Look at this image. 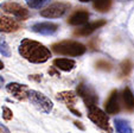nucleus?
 I'll use <instances>...</instances> for the list:
<instances>
[{
  "label": "nucleus",
  "instance_id": "1",
  "mask_svg": "<svg viewBox=\"0 0 134 133\" xmlns=\"http://www.w3.org/2000/svg\"><path fill=\"white\" fill-rule=\"evenodd\" d=\"M18 51L21 57H24L26 61L31 63H35V64L45 63L51 57L50 49L46 48L42 43L30 39V38H24L21 40Z\"/></svg>",
  "mask_w": 134,
  "mask_h": 133
},
{
  "label": "nucleus",
  "instance_id": "2",
  "mask_svg": "<svg viewBox=\"0 0 134 133\" xmlns=\"http://www.w3.org/2000/svg\"><path fill=\"white\" fill-rule=\"evenodd\" d=\"M51 48L53 52H56L57 55L72 56V57L83 55L87 50V48L82 43L75 42V40H63V42L53 44Z\"/></svg>",
  "mask_w": 134,
  "mask_h": 133
},
{
  "label": "nucleus",
  "instance_id": "3",
  "mask_svg": "<svg viewBox=\"0 0 134 133\" xmlns=\"http://www.w3.org/2000/svg\"><path fill=\"white\" fill-rule=\"evenodd\" d=\"M27 100L30 101L38 110H41L42 113L49 114L51 110L53 109V102L46 95L41 93V92L33 91V89L30 91L29 92Z\"/></svg>",
  "mask_w": 134,
  "mask_h": 133
},
{
  "label": "nucleus",
  "instance_id": "4",
  "mask_svg": "<svg viewBox=\"0 0 134 133\" xmlns=\"http://www.w3.org/2000/svg\"><path fill=\"white\" fill-rule=\"evenodd\" d=\"M0 10L3 13L6 14H11L14 15L17 19L19 20H26L30 17V12L26 7H24L23 5L15 3V1H4L3 4H0Z\"/></svg>",
  "mask_w": 134,
  "mask_h": 133
},
{
  "label": "nucleus",
  "instance_id": "5",
  "mask_svg": "<svg viewBox=\"0 0 134 133\" xmlns=\"http://www.w3.org/2000/svg\"><path fill=\"white\" fill-rule=\"evenodd\" d=\"M88 118L93 121L97 127L106 131L108 133H111V127L109 125V119L107 115V112H103L97 106H94L91 108H88Z\"/></svg>",
  "mask_w": 134,
  "mask_h": 133
},
{
  "label": "nucleus",
  "instance_id": "6",
  "mask_svg": "<svg viewBox=\"0 0 134 133\" xmlns=\"http://www.w3.org/2000/svg\"><path fill=\"white\" fill-rule=\"evenodd\" d=\"M76 93L80 98L83 100L84 105L87 106V108H91L94 106H96L99 102V96L95 93L93 88L88 84H84V83H80L77 86V89H76Z\"/></svg>",
  "mask_w": 134,
  "mask_h": 133
},
{
  "label": "nucleus",
  "instance_id": "7",
  "mask_svg": "<svg viewBox=\"0 0 134 133\" xmlns=\"http://www.w3.org/2000/svg\"><path fill=\"white\" fill-rule=\"evenodd\" d=\"M69 8H70V5L66 3H55L42 10L41 15L44 18H59L63 17L68 12Z\"/></svg>",
  "mask_w": 134,
  "mask_h": 133
},
{
  "label": "nucleus",
  "instance_id": "8",
  "mask_svg": "<svg viewBox=\"0 0 134 133\" xmlns=\"http://www.w3.org/2000/svg\"><path fill=\"white\" fill-rule=\"evenodd\" d=\"M6 91H7L8 94H11L17 100L25 101L27 100L30 89H29V87L26 84H21V83H18V82H11L8 84H6Z\"/></svg>",
  "mask_w": 134,
  "mask_h": 133
},
{
  "label": "nucleus",
  "instance_id": "9",
  "mask_svg": "<svg viewBox=\"0 0 134 133\" xmlns=\"http://www.w3.org/2000/svg\"><path fill=\"white\" fill-rule=\"evenodd\" d=\"M58 24L56 23H50V22H43V23H36L31 26V31L39 35L44 36H50L57 32L58 30Z\"/></svg>",
  "mask_w": 134,
  "mask_h": 133
},
{
  "label": "nucleus",
  "instance_id": "10",
  "mask_svg": "<svg viewBox=\"0 0 134 133\" xmlns=\"http://www.w3.org/2000/svg\"><path fill=\"white\" fill-rule=\"evenodd\" d=\"M20 29V25L15 19H12L11 17L0 13V32L12 33Z\"/></svg>",
  "mask_w": 134,
  "mask_h": 133
},
{
  "label": "nucleus",
  "instance_id": "11",
  "mask_svg": "<svg viewBox=\"0 0 134 133\" xmlns=\"http://www.w3.org/2000/svg\"><path fill=\"white\" fill-rule=\"evenodd\" d=\"M104 109L107 114H116L120 112V98L118 91H113L110 93L108 100L104 103Z\"/></svg>",
  "mask_w": 134,
  "mask_h": 133
},
{
  "label": "nucleus",
  "instance_id": "12",
  "mask_svg": "<svg viewBox=\"0 0 134 133\" xmlns=\"http://www.w3.org/2000/svg\"><path fill=\"white\" fill-rule=\"evenodd\" d=\"M103 25H106V20L101 19V20H96V22H93V23H88L86 25H83L81 29L75 31L76 36H83V37H87V36L91 35L93 32L97 30V29L102 28Z\"/></svg>",
  "mask_w": 134,
  "mask_h": 133
},
{
  "label": "nucleus",
  "instance_id": "13",
  "mask_svg": "<svg viewBox=\"0 0 134 133\" xmlns=\"http://www.w3.org/2000/svg\"><path fill=\"white\" fill-rule=\"evenodd\" d=\"M89 19V13L86 10H79L74 12L69 17L68 23L72 26H80V25H86L88 23Z\"/></svg>",
  "mask_w": 134,
  "mask_h": 133
},
{
  "label": "nucleus",
  "instance_id": "14",
  "mask_svg": "<svg viewBox=\"0 0 134 133\" xmlns=\"http://www.w3.org/2000/svg\"><path fill=\"white\" fill-rule=\"evenodd\" d=\"M57 100L64 102L65 105H68V107H71L72 105H75L77 102V95H76L75 92L72 91H64L61 93L57 94Z\"/></svg>",
  "mask_w": 134,
  "mask_h": 133
},
{
  "label": "nucleus",
  "instance_id": "15",
  "mask_svg": "<svg viewBox=\"0 0 134 133\" xmlns=\"http://www.w3.org/2000/svg\"><path fill=\"white\" fill-rule=\"evenodd\" d=\"M75 61L69 60V58H56L53 60V67L62 71H71L75 68Z\"/></svg>",
  "mask_w": 134,
  "mask_h": 133
},
{
  "label": "nucleus",
  "instance_id": "16",
  "mask_svg": "<svg viewBox=\"0 0 134 133\" xmlns=\"http://www.w3.org/2000/svg\"><path fill=\"white\" fill-rule=\"evenodd\" d=\"M122 101H124V106L126 108V110L133 112L134 110V95L128 87H126L124 89V92H122Z\"/></svg>",
  "mask_w": 134,
  "mask_h": 133
},
{
  "label": "nucleus",
  "instance_id": "17",
  "mask_svg": "<svg viewBox=\"0 0 134 133\" xmlns=\"http://www.w3.org/2000/svg\"><path fill=\"white\" fill-rule=\"evenodd\" d=\"M114 124H115V128H116L118 133H133V130H132L129 123L124 119H115Z\"/></svg>",
  "mask_w": 134,
  "mask_h": 133
},
{
  "label": "nucleus",
  "instance_id": "18",
  "mask_svg": "<svg viewBox=\"0 0 134 133\" xmlns=\"http://www.w3.org/2000/svg\"><path fill=\"white\" fill-rule=\"evenodd\" d=\"M111 6V0H94V8L97 12H108Z\"/></svg>",
  "mask_w": 134,
  "mask_h": 133
},
{
  "label": "nucleus",
  "instance_id": "19",
  "mask_svg": "<svg viewBox=\"0 0 134 133\" xmlns=\"http://www.w3.org/2000/svg\"><path fill=\"white\" fill-rule=\"evenodd\" d=\"M0 54L5 57H10L11 56V49L8 46V43L6 42V39L0 35Z\"/></svg>",
  "mask_w": 134,
  "mask_h": 133
},
{
  "label": "nucleus",
  "instance_id": "20",
  "mask_svg": "<svg viewBox=\"0 0 134 133\" xmlns=\"http://www.w3.org/2000/svg\"><path fill=\"white\" fill-rule=\"evenodd\" d=\"M29 7L31 8H42L50 1V0H25Z\"/></svg>",
  "mask_w": 134,
  "mask_h": 133
},
{
  "label": "nucleus",
  "instance_id": "21",
  "mask_svg": "<svg viewBox=\"0 0 134 133\" xmlns=\"http://www.w3.org/2000/svg\"><path fill=\"white\" fill-rule=\"evenodd\" d=\"M120 68H121V75L127 76L129 73H131L132 68H133V64H132V62L129 60H125L124 62L121 63Z\"/></svg>",
  "mask_w": 134,
  "mask_h": 133
},
{
  "label": "nucleus",
  "instance_id": "22",
  "mask_svg": "<svg viewBox=\"0 0 134 133\" xmlns=\"http://www.w3.org/2000/svg\"><path fill=\"white\" fill-rule=\"evenodd\" d=\"M96 68L100 69V70H104V71H109L111 70V64L109 62H107V61L104 60H100L96 62Z\"/></svg>",
  "mask_w": 134,
  "mask_h": 133
},
{
  "label": "nucleus",
  "instance_id": "23",
  "mask_svg": "<svg viewBox=\"0 0 134 133\" xmlns=\"http://www.w3.org/2000/svg\"><path fill=\"white\" fill-rule=\"evenodd\" d=\"M3 118H4V120H6V121L12 120V118H13V112L8 107H6V106L3 107Z\"/></svg>",
  "mask_w": 134,
  "mask_h": 133
},
{
  "label": "nucleus",
  "instance_id": "24",
  "mask_svg": "<svg viewBox=\"0 0 134 133\" xmlns=\"http://www.w3.org/2000/svg\"><path fill=\"white\" fill-rule=\"evenodd\" d=\"M49 74H50V75L56 76V77H59V76H61V74H59V71L57 70L56 67H51V68L49 69Z\"/></svg>",
  "mask_w": 134,
  "mask_h": 133
},
{
  "label": "nucleus",
  "instance_id": "25",
  "mask_svg": "<svg viewBox=\"0 0 134 133\" xmlns=\"http://www.w3.org/2000/svg\"><path fill=\"white\" fill-rule=\"evenodd\" d=\"M42 76H43L42 74H41V75H39V74H37V75H30V76H29V78H30V80L36 81V82H41L42 78H43Z\"/></svg>",
  "mask_w": 134,
  "mask_h": 133
},
{
  "label": "nucleus",
  "instance_id": "26",
  "mask_svg": "<svg viewBox=\"0 0 134 133\" xmlns=\"http://www.w3.org/2000/svg\"><path fill=\"white\" fill-rule=\"evenodd\" d=\"M0 133H11V132H10V130H8L5 125L0 124Z\"/></svg>",
  "mask_w": 134,
  "mask_h": 133
},
{
  "label": "nucleus",
  "instance_id": "27",
  "mask_svg": "<svg viewBox=\"0 0 134 133\" xmlns=\"http://www.w3.org/2000/svg\"><path fill=\"white\" fill-rule=\"evenodd\" d=\"M69 109H70V112L74 114V115H77V116H81V115H82V114L80 113V110L75 109V108H72V107H69Z\"/></svg>",
  "mask_w": 134,
  "mask_h": 133
},
{
  "label": "nucleus",
  "instance_id": "28",
  "mask_svg": "<svg viewBox=\"0 0 134 133\" xmlns=\"http://www.w3.org/2000/svg\"><path fill=\"white\" fill-rule=\"evenodd\" d=\"M74 124H75V126H76V127H79L80 130L84 131V126L82 125V123H80V121H75V123H74Z\"/></svg>",
  "mask_w": 134,
  "mask_h": 133
},
{
  "label": "nucleus",
  "instance_id": "29",
  "mask_svg": "<svg viewBox=\"0 0 134 133\" xmlns=\"http://www.w3.org/2000/svg\"><path fill=\"white\" fill-rule=\"evenodd\" d=\"M4 84H5V81H4L3 76H0V88H3Z\"/></svg>",
  "mask_w": 134,
  "mask_h": 133
},
{
  "label": "nucleus",
  "instance_id": "30",
  "mask_svg": "<svg viewBox=\"0 0 134 133\" xmlns=\"http://www.w3.org/2000/svg\"><path fill=\"white\" fill-rule=\"evenodd\" d=\"M1 69H4V63L0 61V70H1Z\"/></svg>",
  "mask_w": 134,
  "mask_h": 133
},
{
  "label": "nucleus",
  "instance_id": "31",
  "mask_svg": "<svg viewBox=\"0 0 134 133\" xmlns=\"http://www.w3.org/2000/svg\"><path fill=\"white\" fill-rule=\"evenodd\" d=\"M79 1H81V3H88V1H91V0H79Z\"/></svg>",
  "mask_w": 134,
  "mask_h": 133
}]
</instances>
